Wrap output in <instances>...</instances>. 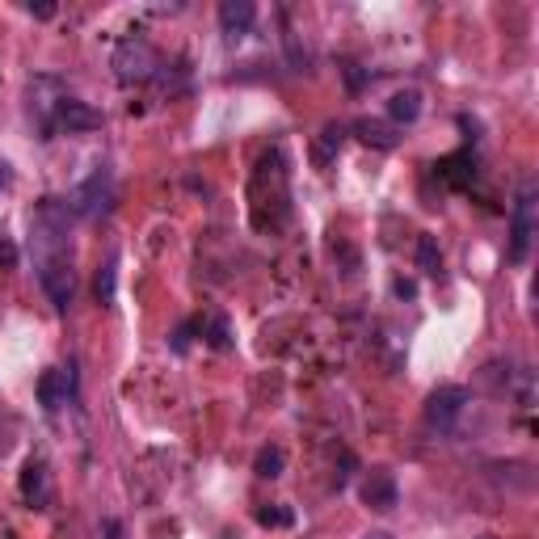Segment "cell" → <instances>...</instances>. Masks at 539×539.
I'll list each match as a JSON object with an SVG mask.
<instances>
[{
  "label": "cell",
  "instance_id": "obj_1",
  "mask_svg": "<svg viewBox=\"0 0 539 539\" xmlns=\"http://www.w3.org/2000/svg\"><path fill=\"white\" fill-rule=\"evenodd\" d=\"M156 68H161V55L152 51L148 38H123L114 51V76L123 85H144L156 76Z\"/></svg>",
  "mask_w": 539,
  "mask_h": 539
},
{
  "label": "cell",
  "instance_id": "obj_2",
  "mask_svg": "<svg viewBox=\"0 0 539 539\" xmlns=\"http://www.w3.org/2000/svg\"><path fill=\"white\" fill-rule=\"evenodd\" d=\"M68 207H72V215H85V219L110 215V207H114V177H110V169H93L81 182V190L72 194Z\"/></svg>",
  "mask_w": 539,
  "mask_h": 539
},
{
  "label": "cell",
  "instance_id": "obj_3",
  "mask_svg": "<svg viewBox=\"0 0 539 539\" xmlns=\"http://www.w3.org/2000/svg\"><path fill=\"white\" fill-rule=\"evenodd\" d=\"M535 241V186L527 182L514 198V215H510V262H527Z\"/></svg>",
  "mask_w": 539,
  "mask_h": 539
},
{
  "label": "cell",
  "instance_id": "obj_4",
  "mask_svg": "<svg viewBox=\"0 0 539 539\" xmlns=\"http://www.w3.org/2000/svg\"><path fill=\"white\" fill-rule=\"evenodd\" d=\"M38 283H43L47 299L59 308V312H68L72 308V299H76V270H72V257H59V262H38Z\"/></svg>",
  "mask_w": 539,
  "mask_h": 539
},
{
  "label": "cell",
  "instance_id": "obj_5",
  "mask_svg": "<svg viewBox=\"0 0 539 539\" xmlns=\"http://www.w3.org/2000/svg\"><path fill=\"white\" fill-rule=\"evenodd\" d=\"M468 409V392L459 388V384H443V388H434L430 392V401H426V422L434 430H451L459 417H464Z\"/></svg>",
  "mask_w": 539,
  "mask_h": 539
},
{
  "label": "cell",
  "instance_id": "obj_6",
  "mask_svg": "<svg viewBox=\"0 0 539 539\" xmlns=\"http://www.w3.org/2000/svg\"><path fill=\"white\" fill-rule=\"evenodd\" d=\"M68 97V89L55 81V76H38L30 85V110L38 118V127H43V139L55 135V114H59V102Z\"/></svg>",
  "mask_w": 539,
  "mask_h": 539
},
{
  "label": "cell",
  "instance_id": "obj_7",
  "mask_svg": "<svg viewBox=\"0 0 539 539\" xmlns=\"http://www.w3.org/2000/svg\"><path fill=\"white\" fill-rule=\"evenodd\" d=\"M358 497H363L371 510L388 514V510H396V502H401V489H396V476L388 468H375V472H367V481L358 485Z\"/></svg>",
  "mask_w": 539,
  "mask_h": 539
},
{
  "label": "cell",
  "instance_id": "obj_8",
  "mask_svg": "<svg viewBox=\"0 0 539 539\" xmlns=\"http://www.w3.org/2000/svg\"><path fill=\"white\" fill-rule=\"evenodd\" d=\"M102 127V114L93 106H85L81 97H64L59 102V114H55V131H68V135H81V131H93Z\"/></svg>",
  "mask_w": 539,
  "mask_h": 539
},
{
  "label": "cell",
  "instance_id": "obj_9",
  "mask_svg": "<svg viewBox=\"0 0 539 539\" xmlns=\"http://www.w3.org/2000/svg\"><path fill=\"white\" fill-rule=\"evenodd\" d=\"M72 401V371L68 367H51L38 375V405L43 409H64Z\"/></svg>",
  "mask_w": 539,
  "mask_h": 539
},
{
  "label": "cell",
  "instance_id": "obj_10",
  "mask_svg": "<svg viewBox=\"0 0 539 539\" xmlns=\"http://www.w3.org/2000/svg\"><path fill=\"white\" fill-rule=\"evenodd\" d=\"M253 17H257V9L249 5V0H224V5H219V26H224V34L232 38V43L249 34Z\"/></svg>",
  "mask_w": 539,
  "mask_h": 539
},
{
  "label": "cell",
  "instance_id": "obj_11",
  "mask_svg": "<svg viewBox=\"0 0 539 539\" xmlns=\"http://www.w3.org/2000/svg\"><path fill=\"white\" fill-rule=\"evenodd\" d=\"M354 131H358V139H363V144H371V148H384V152L401 144V135H396L388 123H379V118H363V123H358Z\"/></svg>",
  "mask_w": 539,
  "mask_h": 539
},
{
  "label": "cell",
  "instance_id": "obj_12",
  "mask_svg": "<svg viewBox=\"0 0 539 539\" xmlns=\"http://www.w3.org/2000/svg\"><path fill=\"white\" fill-rule=\"evenodd\" d=\"M388 114H392V123H417V114H422V93H417V89L392 93Z\"/></svg>",
  "mask_w": 539,
  "mask_h": 539
},
{
  "label": "cell",
  "instance_id": "obj_13",
  "mask_svg": "<svg viewBox=\"0 0 539 539\" xmlns=\"http://www.w3.org/2000/svg\"><path fill=\"white\" fill-rule=\"evenodd\" d=\"M22 493H26V502H34V506H43L47 502V468L43 464H26V472H22Z\"/></svg>",
  "mask_w": 539,
  "mask_h": 539
},
{
  "label": "cell",
  "instance_id": "obj_14",
  "mask_svg": "<svg viewBox=\"0 0 539 539\" xmlns=\"http://www.w3.org/2000/svg\"><path fill=\"white\" fill-rule=\"evenodd\" d=\"M114 270H118V262L110 257V262L97 270V278H93V295H97V304H102V308L114 304Z\"/></svg>",
  "mask_w": 539,
  "mask_h": 539
},
{
  "label": "cell",
  "instance_id": "obj_15",
  "mask_svg": "<svg viewBox=\"0 0 539 539\" xmlns=\"http://www.w3.org/2000/svg\"><path fill=\"white\" fill-rule=\"evenodd\" d=\"M253 472H257V476H266V481L283 476V451H278V447H262V451H257Z\"/></svg>",
  "mask_w": 539,
  "mask_h": 539
},
{
  "label": "cell",
  "instance_id": "obj_16",
  "mask_svg": "<svg viewBox=\"0 0 539 539\" xmlns=\"http://www.w3.org/2000/svg\"><path fill=\"white\" fill-rule=\"evenodd\" d=\"M342 139H346V127H337V123H329L325 131H321V139H316V161H329L333 156V148H342Z\"/></svg>",
  "mask_w": 539,
  "mask_h": 539
},
{
  "label": "cell",
  "instance_id": "obj_17",
  "mask_svg": "<svg viewBox=\"0 0 539 539\" xmlns=\"http://www.w3.org/2000/svg\"><path fill=\"white\" fill-rule=\"evenodd\" d=\"M417 266H422L426 274H438V270H443V257H438L434 236H422V241H417Z\"/></svg>",
  "mask_w": 539,
  "mask_h": 539
},
{
  "label": "cell",
  "instance_id": "obj_18",
  "mask_svg": "<svg viewBox=\"0 0 539 539\" xmlns=\"http://www.w3.org/2000/svg\"><path fill=\"white\" fill-rule=\"evenodd\" d=\"M211 346L215 350H232V329L224 316H211Z\"/></svg>",
  "mask_w": 539,
  "mask_h": 539
},
{
  "label": "cell",
  "instance_id": "obj_19",
  "mask_svg": "<svg viewBox=\"0 0 539 539\" xmlns=\"http://www.w3.org/2000/svg\"><path fill=\"white\" fill-rule=\"evenodd\" d=\"M257 523H262V527H287V523H291V510L262 506V510H257Z\"/></svg>",
  "mask_w": 539,
  "mask_h": 539
},
{
  "label": "cell",
  "instance_id": "obj_20",
  "mask_svg": "<svg viewBox=\"0 0 539 539\" xmlns=\"http://www.w3.org/2000/svg\"><path fill=\"white\" fill-rule=\"evenodd\" d=\"M102 539H123V523H118V518H106V523H102Z\"/></svg>",
  "mask_w": 539,
  "mask_h": 539
},
{
  "label": "cell",
  "instance_id": "obj_21",
  "mask_svg": "<svg viewBox=\"0 0 539 539\" xmlns=\"http://www.w3.org/2000/svg\"><path fill=\"white\" fill-rule=\"evenodd\" d=\"M346 81H350V89H363V81H367V76L358 72V64H346Z\"/></svg>",
  "mask_w": 539,
  "mask_h": 539
},
{
  "label": "cell",
  "instance_id": "obj_22",
  "mask_svg": "<svg viewBox=\"0 0 539 539\" xmlns=\"http://www.w3.org/2000/svg\"><path fill=\"white\" fill-rule=\"evenodd\" d=\"M34 17H55V5H30Z\"/></svg>",
  "mask_w": 539,
  "mask_h": 539
},
{
  "label": "cell",
  "instance_id": "obj_23",
  "mask_svg": "<svg viewBox=\"0 0 539 539\" xmlns=\"http://www.w3.org/2000/svg\"><path fill=\"white\" fill-rule=\"evenodd\" d=\"M0 262H5V266H9V262H13V249H9V245H5V236H0Z\"/></svg>",
  "mask_w": 539,
  "mask_h": 539
},
{
  "label": "cell",
  "instance_id": "obj_24",
  "mask_svg": "<svg viewBox=\"0 0 539 539\" xmlns=\"http://www.w3.org/2000/svg\"><path fill=\"white\" fill-rule=\"evenodd\" d=\"M363 539H392V535H388V531H367Z\"/></svg>",
  "mask_w": 539,
  "mask_h": 539
},
{
  "label": "cell",
  "instance_id": "obj_25",
  "mask_svg": "<svg viewBox=\"0 0 539 539\" xmlns=\"http://www.w3.org/2000/svg\"><path fill=\"white\" fill-rule=\"evenodd\" d=\"M0 186H9V169L5 165H0Z\"/></svg>",
  "mask_w": 539,
  "mask_h": 539
}]
</instances>
